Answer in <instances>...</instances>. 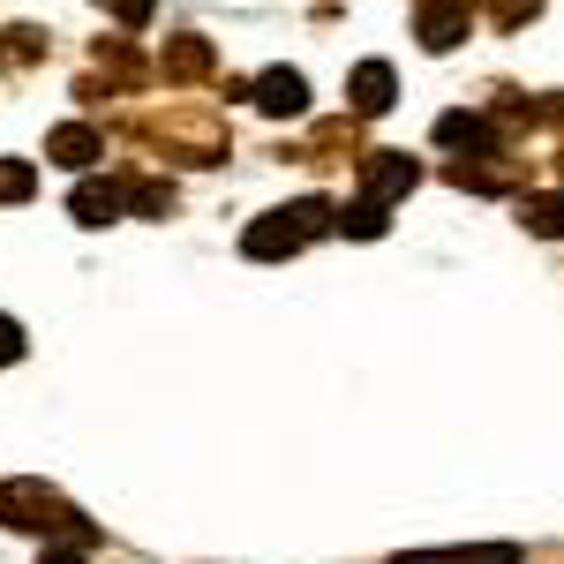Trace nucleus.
<instances>
[{
  "instance_id": "f257e3e1",
  "label": "nucleus",
  "mask_w": 564,
  "mask_h": 564,
  "mask_svg": "<svg viewBox=\"0 0 564 564\" xmlns=\"http://www.w3.org/2000/svg\"><path fill=\"white\" fill-rule=\"evenodd\" d=\"M339 212L324 204V196H302V204H286V212H263L249 234H241V257L249 263H279V257H302L316 234H332Z\"/></svg>"
},
{
  "instance_id": "f03ea898",
  "label": "nucleus",
  "mask_w": 564,
  "mask_h": 564,
  "mask_svg": "<svg viewBox=\"0 0 564 564\" xmlns=\"http://www.w3.org/2000/svg\"><path fill=\"white\" fill-rule=\"evenodd\" d=\"M0 527L15 534H68V542H98V527L45 481H0Z\"/></svg>"
},
{
  "instance_id": "7ed1b4c3",
  "label": "nucleus",
  "mask_w": 564,
  "mask_h": 564,
  "mask_svg": "<svg viewBox=\"0 0 564 564\" xmlns=\"http://www.w3.org/2000/svg\"><path fill=\"white\" fill-rule=\"evenodd\" d=\"M436 143L459 151V159H512V143L489 113H436Z\"/></svg>"
},
{
  "instance_id": "20e7f679",
  "label": "nucleus",
  "mask_w": 564,
  "mask_h": 564,
  "mask_svg": "<svg viewBox=\"0 0 564 564\" xmlns=\"http://www.w3.org/2000/svg\"><path fill=\"white\" fill-rule=\"evenodd\" d=\"M414 188H422V166H414L406 151H369V159H361V196L399 204V196H414Z\"/></svg>"
},
{
  "instance_id": "39448f33",
  "label": "nucleus",
  "mask_w": 564,
  "mask_h": 564,
  "mask_svg": "<svg viewBox=\"0 0 564 564\" xmlns=\"http://www.w3.org/2000/svg\"><path fill=\"white\" fill-rule=\"evenodd\" d=\"M467 23H475L467 0H414V39L430 45V53H452V45L467 39Z\"/></svg>"
},
{
  "instance_id": "423d86ee",
  "label": "nucleus",
  "mask_w": 564,
  "mask_h": 564,
  "mask_svg": "<svg viewBox=\"0 0 564 564\" xmlns=\"http://www.w3.org/2000/svg\"><path fill=\"white\" fill-rule=\"evenodd\" d=\"M249 98H257L271 121H302L308 113V76L302 68H263L257 84H249Z\"/></svg>"
},
{
  "instance_id": "0eeeda50",
  "label": "nucleus",
  "mask_w": 564,
  "mask_h": 564,
  "mask_svg": "<svg viewBox=\"0 0 564 564\" xmlns=\"http://www.w3.org/2000/svg\"><path fill=\"white\" fill-rule=\"evenodd\" d=\"M391 98H399V76H391V61H361V68L347 76V106L361 113V121L391 113Z\"/></svg>"
},
{
  "instance_id": "6e6552de",
  "label": "nucleus",
  "mask_w": 564,
  "mask_h": 564,
  "mask_svg": "<svg viewBox=\"0 0 564 564\" xmlns=\"http://www.w3.org/2000/svg\"><path fill=\"white\" fill-rule=\"evenodd\" d=\"M391 564H527V550L520 542H452V550H399Z\"/></svg>"
},
{
  "instance_id": "1a4fd4ad",
  "label": "nucleus",
  "mask_w": 564,
  "mask_h": 564,
  "mask_svg": "<svg viewBox=\"0 0 564 564\" xmlns=\"http://www.w3.org/2000/svg\"><path fill=\"white\" fill-rule=\"evenodd\" d=\"M45 159H53V166H76V174H84V166H98V159H106V135L90 129V121H68V129L45 135Z\"/></svg>"
},
{
  "instance_id": "9d476101",
  "label": "nucleus",
  "mask_w": 564,
  "mask_h": 564,
  "mask_svg": "<svg viewBox=\"0 0 564 564\" xmlns=\"http://www.w3.org/2000/svg\"><path fill=\"white\" fill-rule=\"evenodd\" d=\"M68 212H76V226H113V218L129 212V181H84L68 196Z\"/></svg>"
},
{
  "instance_id": "9b49d317",
  "label": "nucleus",
  "mask_w": 564,
  "mask_h": 564,
  "mask_svg": "<svg viewBox=\"0 0 564 564\" xmlns=\"http://www.w3.org/2000/svg\"><path fill=\"white\" fill-rule=\"evenodd\" d=\"M159 68H166L174 84H196V76H212V68H218V53H212V39H196V31H188V39H166Z\"/></svg>"
},
{
  "instance_id": "f8f14e48",
  "label": "nucleus",
  "mask_w": 564,
  "mask_h": 564,
  "mask_svg": "<svg viewBox=\"0 0 564 564\" xmlns=\"http://www.w3.org/2000/svg\"><path fill=\"white\" fill-rule=\"evenodd\" d=\"M391 204H377V196H354L347 212H339V234H354V241H384V226H391Z\"/></svg>"
},
{
  "instance_id": "ddd939ff",
  "label": "nucleus",
  "mask_w": 564,
  "mask_h": 564,
  "mask_svg": "<svg viewBox=\"0 0 564 564\" xmlns=\"http://www.w3.org/2000/svg\"><path fill=\"white\" fill-rule=\"evenodd\" d=\"M520 218H527V234H550V241H557V234H564V188H557V196H527Z\"/></svg>"
},
{
  "instance_id": "4468645a",
  "label": "nucleus",
  "mask_w": 564,
  "mask_h": 564,
  "mask_svg": "<svg viewBox=\"0 0 564 564\" xmlns=\"http://www.w3.org/2000/svg\"><path fill=\"white\" fill-rule=\"evenodd\" d=\"M129 212L135 218H166L174 212V181H129Z\"/></svg>"
},
{
  "instance_id": "2eb2a0df",
  "label": "nucleus",
  "mask_w": 564,
  "mask_h": 564,
  "mask_svg": "<svg viewBox=\"0 0 564 564\" xmlns=\"http://www.w3.org/2000/svg\"><path fill=\"white\" fill-rule=\"evenodd\" d=\"M39 53H45V31H39V23H15V31L0 39V61H39Z\"/></svg>"
},
{
  "instance_id": "dca6fc26",
  "label": "nucleus",
  "mask_w": 564,
  "mask_h": 564,
  "mask_svg": "<svg viewBox=\"0 0 564 564\" xmlns=\"http://www.w3.org/2000/svg\"><path fill=\"white\" fill-rule=\"evenodd\" d=\"M31 188H39V174H31L23 159H0V204H23Z\"/></svg>"
},
{
  "instance_id": "f3484780",
  "label": "nucleus",
  "mask_w": 564,
  "mask_h": 564,
  "mask_svg": "<svg viewBox=\"0 0 564 564\" xmlns=\"http://www.w3.org/2000/svg\"><path fill=\"white\" fill-rule=\"evenodd\" d=\"M534 15H542V0H489V23H497V31H520Z\"/></svg>"
},
{
  "instance_id": "a211bd4d",
  "label": "nucleus",
  "mask_w": 564,
  "mask_h": 564,
  "mask_svg": "<svg viewBox=\"0 0 564 564\" xmlns=\"http://www.w3.org/2000/svg\"><path fill=\"white\" fill-rule=\"evenodd\" d=\"M106 8H113V23H121V31H143L159 0H106Z\"/></svg>"
},
{
  "instance_id": "6ab92c4d",
  "label": "nucleus",
  "mask_w": 564,
  "mask_h": 564,
  "mask_svg": "<svg viewBox=\"0 0 564 564\" xmlns=\"http://www.w3.org/2000/svg\"><path fill=\"white\" fill-rule=\"evenodd\" d=\"M23 347H31V339H23V324H15V316H0V369H8V361H23Z\"/></svg>"
},
{
  "instance_id": "aec40b11",
  "label": "nucleus",
  "mask_w": 564,
  "mask_h": 564,
  "mask_svg": "<svg viewBox=\"0 0 564 564\" xmlns=\"http://www.w3.org/2000/svg\"><path fill=\"white\" fill-rule=\"evenodd\" d=\"M39 564H84V550H45Z\"/></svg>"
}]
</instances>
